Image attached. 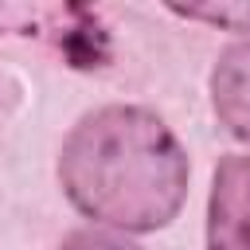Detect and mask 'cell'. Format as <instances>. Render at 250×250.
Instances as JSON below:
<instances>
[{
	"label": "cell",
	"instance_id": "cell-1",
	"mask_svg": "<svg viewBox=\"0 0 250 250\" xmlns=\"http://www.w3.org/2000/svg\"><path fill=\"white\" fill-rule=\"evenodd\" d=\"M66 199L113 230L168 227L188 195V152L176 133L141 105H102L66 133L59 152Z\"/></svg>",
	"mask_w": 250,
	"mask_h": 250
},
{
	"label": "cell",
	"instance_id": "cell-2",
	"mask_svg": "<svg viewBox=\"0 0 250 250\" xmlns=\"http://www.w3.org/2000/svg\"><path fill=\"white\" fill-rule=\"evenodd\" d=\"M207 250H250V156L230 152L215 164L207 199Z\"/></svg>",
	"mask_w": 250,
	"mask_h": 250
},
{
	"label": "cell",
	"instance_id": "cell-3",
	"mask_svg": "<svg viewBox=\"0 0 250 250\" xmlns=\"http://www.w3.org/2000/svg\"><path fill=\"white\" fill-rule=\"evenodd\" d=\"M215 117L242 141H250V39L230 43L211 70Z\"/></svg>",
	"mask_w": 250,
	"mask_h": 250
},
{
	"label": "cell",
	"instance_id": "cell-4",
	"mask_svg": "<svg viewBox=\"0 0 250 250\" xmlns=\"http://www.w3.org/2000/svg\"><path fill=\"white\" fill-rule=\"evenodd\" d=\"M168 12L184 20H203L230 31H250V0H227V4H168Z\"/></svg>",
	"mask_w": 250,
	"mask_h": 250
},
{
	"label": "cell",
	"instance_id": "cell-5",
	"mask_svg": "<svg viewBox=\"0 0 250 250\" xmlns=\"http://www.w3.org/2000/svg\"><path fill=\"white\" fill-rule=\"evenodd\" d=\"M55 250H141V246L109 230H70Z\"/></svg>",
	"mask_w": 250,
	"mask_h": 250
}]
</instances>
